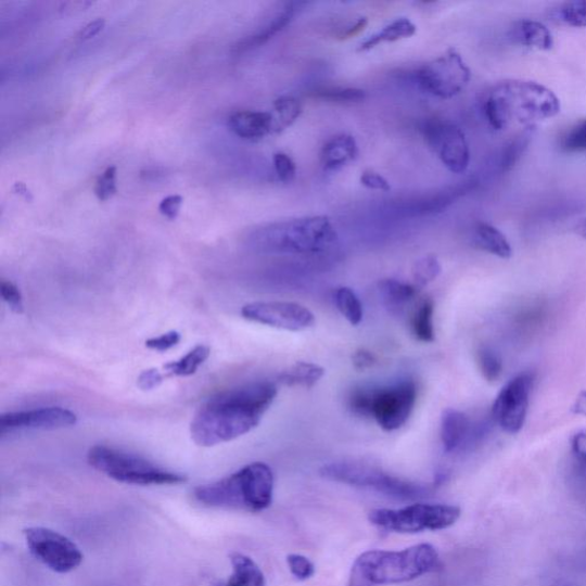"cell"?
I'll list each match as a JSON object with an SVG mask.
<instances>
[{
    "label": "cell",
    "instance_id": "37",
    "mask_svg": "<svg viewBox=\"0 0 586 586\" xmlns=\"http://www.w3.org/2000/svg\"><path fill=\"white\" fill-rule=\"evenodd\" d=\"M371 397L372 388H355L348 396V407L355 415L371 417Z\"/></svg>",
    "mask_w": 586,
    "mask_h": 586
},
{
    "label": "cell",
    "instance_id": "34",
    "mask_svg": "<svg viewBox=\"0 0 586 586\" xmlns=\"http://www.w3.org/2000/svg\"><path fill=\"white\" fill-rule=\"evenodd\" d=\"M560 23L574 28H586V0L563 3L556 11Z\"/></svg>",
    "mask_w": 586,
    "mask_h": 586
},
{
    "label": "cell",
    "instance_id": "30",
    "mask_svg": "<svg viewBox=\"0 0 586 586\" xmlns=\"http://www.w3.org/2000/svg\"><path fill=\"white\" fill-rule=\"evenodd\" d=\"M533 128H526L525 131H522L515 136L504 150L500 156V169L504 173H509L513 169L515 164L520 161L523 154L528 150V145L532 141Z\"/></svg>",
    "mask_w": 586,
    "mask_h": 586
},
{
    "label": "cell",
    "instance_id": "41",
    "mask_svg": "<svg viewBox=\"0 0 586 586\" xmlns=\"http://www.w3.org/2000/svg\"><path fill=\"white\" fill-rule=\"evenodd\" d=\"M181 342V334L178 331H170L145 341V346L156 352H166L176 347Z\"/></svg>",
    "mask_w": 586,
    "mask_h": 586
},
{
    "label": "cell",
    "instance_id": "15",
    "mask_svg": "<svg viewBox=\"0 0 586 586\" xmlns=\"http://www.w3.org/2000/svg\"><path fill=\"white\" fill-rule=\"evenodd\" d=\"M77 416L61 407H46L30 410L11 411L0 418V434L16 431L58 430L76 425Z\"/></svg>",
    "mask_w": 586,
    "mask_h": 586
},
{
    "label": "cell",
    "instance_id": "47",
    "mask_svg": "<svg viewBox=\"0 0 586 586\" xmlns=\"http://www.w3.org/2000/svg\"><path fill=\"white\" fill-rule=\"evenodd\" d=\"M104 26H106V21H104L103 18H98L93 21V23H90L89 25L84 27L78 33L77 38L80 41L89 40L99 35L103 30Z\"/></svg>",
    "mask_w": 586,
    "mask_h": 586
},
{
    "label": "cell",
    "instance_id": "1",
    "mask_svg": "<svg viewBox=\"0 0 586 586\" xmlns=\"http://www.w3.org/2000/svg\"><path fill=\"white\" fill-rule=\"evenodd\" d=\"M278 387L257 382L220 392L205 402L191 423V435L200 447H215L256 429L275 403Z\"/></svg>",
    "mask_w": 586,
    "mask_h": 586
},
{
    "label": "cell",
    "instance_id": "43",
    "mask_svg": "<svg viewBox=\"0 0 586 586\" xmlns=\"http://www.w3.org/2000/svg\"><path fill=\"white\" fill-rule=\"evenodd\" d=\"M182 202L180 195L167 196L160 203L158 211L165 218L175 220L179 216Z\"/></svg>",
    "mask_w": 586,
    "mask_h": 586
},
{
    "label": "cell",
    "instance_id": "22",
    "mask_svg": "<svg viewBox=\"0 0 586 586\" xmlns=\"http://www.w3.org/2000/svg\"><path fill=\"white\" fill-rule=\"evenodd\" d=\"M474 242L481 250L501 259L512 257L511 244L499 229L487 222H477L474 227Z\"/></svg>",
    "mask_w": 586,
    "mask_h": 586
},
{
    "label": "cell",
    "instance_id": "21",
    "mask_svg": "<svg viewBox=\"0 0 586 586\" xmlns=\"http://www.w3.org/2000/svg\"><path fill=\"white\" fill-rule=\"evenodd\" d=\"M381 298L393 316H402L417 296V286L399 280L386 279L379 285Z\"/></svg>",
    "mask_w": 586,
    "mask_h": 586
},
{
    "label": "cell",
    "instance_id": "16",
    "mask_svg": "<svg viewBox=\"0 0 586 586\" xmlns=\"http://www.w3.org/2000/svg\"><path fill=\"white\" fill-rule=\"evenodd\" d=\"M228 128L235 136L247 141H259L276 133L273 114L265 112H234L228 117Z\"/></svg>",
    "mask_w": 586,
    "mask_h": 586
},
{
    "label": "cell",
    "instance_id": "27",
    "mask_svg": "<svg viewBox=\"0 0 586 586\" xmlns=\"http://www.w3.org/2000/svg\"><path fill=\"white\" fill-rule=\"evenodd\" d=\"M434 303L432 300H425L413 314L411 320V331L418 342L433 343L435 331L433 326Z\"/></svg>",
    "mask_w": 586,
    "mask_h": 586
},
{
    "label": "cell",
    "instance_id": "23",
    "mask_svg": "<svg viewBox=\"0 0 586 586\" xmlns=\"http://www.w3.org/2000/svg\"><path fill=\"white\" fill-rule=\"evenodd\" d=\"M229 559L233 574L224 586H266L265 575L254 559L240 552H233Z\"/></svg>",
    "mask_w": 586,
    "mask_h": 586
},
{
    "label": "cell",
    "instance_id": "31",
    "mask_svg": "<svg viewBox=\"0 0 586 586\" xmlns=\"http://www.w3.org/2000/svg\"><path fill=\"white\" fill-rule=\"evenodd\" d=\"M309 97L324 102L347 104L362 102L367 94L360 89L331 87L314 90Z\"/></svg>",
    "mask_w": 586,
    "mask_h": 586
},
{
    "label": "cell",
    "instance_id": "36",
    "mask_svg": "<svg viewBox=\"0 0 586 586\" xmlns=\"http://www.w3.org/2000/svg\"><path fill=\"white\" fill-rule=\"evenodd\" d=\"M116 176L117 167L114 165L109 166L107 169L99 176L94 186V193L99 201L106 202L116 195Z\"/></svg>",
    "mask_w": 586,
    "mask_h": 586
},
{
    "label": "cell",
    "instance_id": "39",
    "mask_svg": "<svg viewBox=\"0 0 586 586\" xmlns=\"http://www.w3.org/2000/svg\"><path fill=\"white\" fill-rule=\"evenodd\" d=\"M0 295L3 301L16 314H23L25 310L23 293L11 281L3 280L0 283Z\"/></svg>",
    "mask_w": 586,
    "mask_h": 586
},
{
    "label": "cell",
    "instance_id": "5",
    "mask_svg": "<svg viewBox=\"0 0 586 586\" xmlns=\"http://www.w3.org/2000/svg\"><path fill=\"white\" fill-rule=\"evenodd\" d=\"M442 568L436 549L422 543L403 551H367L355 560L352 573L371 585H391L420 578Z\"/></svg>",
    "mask_w": 586,
    "mask_h": 586
},
{
    "label": "cell",
    "instance_id": "3",
    "mask_svg": "<svg viewBox=\"0 0 586 586\" xmlns=\"http://www.w3.org/2000/svg\"><path fill=\"white\" fill-rule=\"evenodd\" d=\"M339 241L336 229L326 216L268 224L254 230L247 245L260 254L317 256Z\"/></svg>",
    "mask_w": 586,
    "mask_h": 586
},
{
    "label": "cell",
    "instance_id": "38",
    "mask_svg": "<svg viewBox=\"0 0 586 586\" xmlns=\"http://www.w3.org/2000/svg\"><path fill=\"white\" fill-rule=\"evenodd\" d=\"M286 562L291 574L300 581H307L316 574L314 563L302 555H290Z\"/></svg>",
    "mask_w": 586,
    "mask_h": 586
},
{
    "label": "cell",
    "instance_id": "10",
    "mask_svg": "<svg viewBox=\"0 0 586 586\" xmlns=\"http://www.w3.org/2000/svg\"><path fill=\"white\" fill-rule=\"evenodd\" d=\"M24 534L30 553L55 573L67 574L82 562L80 549L65 535L44 527H30Z\"/></svg>",
    "mask_w": 586,
    "mask_h": 586
},
{
    "label": "cell",
    "instance_id": "8",
    "mask_svg": "<svg viewBox=\"0 0 586 586\" xmlns=\"http://www.w3.org/2000/svg\"><path fill=\"white\" fill-rule=\"evenodd\" d=\"M460 514L462 511L455 506L417 504L397 510H373L369 521L386 532L415 534L447 530L455 525Z\"/></svg>",
    "mask_w": 586,
    "mask_h": 586
},
{
    "label": "cell",
    "instance_id": "14",
    "mask_svg": "<svg viewBox=\"0 0 586 586\" xmlns=\"http://www.w3.org/2000/svg\"><path fill=\"white\" fill-rule=\"evenodd\" d=\"M241 314L250 322L293 332L304 331L316 324L314 314L297 303H250L243 306Z\"/></svg>",
    "mask_w": 586,
    "mask_h": 586
},
{
    "label": "cell",
    "instance_id": "45",
    "mask_svg": "<svg viewBox=\"0 0 586 586\" xmlns=\"http://www.w3.org/2000/svg\"><path fill=\"white\" fill-rule=\"evenodd\" d=\"M352 361L354 368L358 370H367L372 368L377 362L374 355L364 348L358 349L353 354Z\"/></svg>",
    "mask_w": 586,
    "mask_h": 586
},
{
    "label": "cell",
    "instance_id": "49",
    "mask_svg": "<svg viewBox=\"0 0 586 586\" xmlns=\"http://www.w3.org/2000/svg\"><path fill=\"white\" fill-rule=\"evenodd\" d=\"M91 2H67L62 3L60 8V12L62 13H73L77 11H86L89 7H91Z\"/></svg>",
    "mask_w": 586,
    "mask_h": 586
},
{
    "label": "cell",
    "instance_id": "11",
    "mask_svg": "<svg viewBox=\"0 0 586 586\" xmlns=\"http://www.w3.org/2000/svg\"><path fill=\"white\" fill-rule=\"evenodd\" d=\"M423 135L430 150L450 173L462 175L469 169V143L464 132L455 124L438 118L429 119L424 124Z\"/></svg>",
    "mask_w": 586,
    "mask_h": 586
},
{
    "label": "cell",
    "instance_id": "50",
    "mask_svg": "<svg viewBox=\"0 0 586 586\" xmlns=\"http://www.w3.org/2000/svg\"><path fill=\"white\" fill-rule=\"evenodd\" d=\"M572 412L577 416L586 417V391L581 392L574 405L572 406Z\"/></svg>",
    "mask_w": 586,
    "mask_h": 586
},
{
    "label": "cell",
    "instance_id": "6",
    "mask_svg": "<svg viewBox=\"0 0 586 586\" xmlns=\"http://www.w3.org/2000/svg\"><path fill=\"white\" fill-rule=\"evenodd\" d=\"M88 462L98 472L120 484L165 486L186 483V476L158 467L150 460L107 446L89 450Z\"/></svg>",
    "mask_w": 586,
    "mask_h": 586
},
{
    "label": "cell",
    "instance_id": "42",
    "mask_svg": "<svg viewBox=\"0 0 586 586\" xmlns=\"http://www.w3.org/2000/svg\"><path fill=\"white\" fill-rule=\"evenodd\" d=\"M360 182L364 187L370 191L384 192L391 191V184L386 178L381 174L373 170H366L360 178Z\"/></svg>",
    "mask_w": 586,
    "mask_h": 586
},
{
    "label": "cell",
    "instance_id": "26",
    "mask_svg": "<svg viewBox=\"0 0 586 586\" xmlns=\"http://www.w3.org/2000/svg\"><path fill=\"white\" fill-rule=\"evenodd\" d=\"M212 349L205 345H198L177 361L167 364L164 370L169 375L190 377L196 373L200 367L211 357Z\"/></svg>",
    "mask_w": 586,
    "mask_h": 586
},
{
    "label": "cell",
    "instance_id": "25",
    "mask_svg": "<svg viewBox=\"0 0 586 586\" xmlns=\"http://www.w3.org/2000/svg\"><path fill=\"white\" fill-rule=\"evenodd\" d=\"M324 369L316 364L297 362L279 374V382L285 386L310 388L324 375Z\"/></svg>",
    "mask_w": 586,
    "mask_h": 586
},
{
    "label": "cell",
    "instance_id": "9",
    "mask_svg": "<svg viewBox=\"0 0 586 586\" xmlns=\"http://www.w3.org/2000/svg\"><path fill=\"white\" fill-rule=\"evenodd\" d=\"M471 77V69L454 49L428 62L415 74L418 88L443 100L462 93L469 87Z\"/></svg>",
    "mask_w": 586,
    "mask_h": 586
},
{
    "label": "cell",
    "instance_id": "28",
    "mask_svg": "<svg viewBox=\"0 0 586 586\" xmlns=\"http://www.w3.org/2000/svg\"><path fill=\"white\" fill-rule=\"evenodd\" d=\"M303 114V103L295 97H280L275 101L276 133H281L296 123Z\"/></svg>",
    "mask_w": 586,
    "mask_h": 586
},
{
    "label": "cell",
    "instance_id": "35",
    "mask_svg": "<svg viewBox=\"0 0 586 586\" xmlns=\"http://www.w3.org/2000/svg\"><path fill=\"white\" fill-rule=\"evenodd\" d=\"M561 149L568 153L586 152V119H582L563 135Z\"/></svg>",
    "mask_w": 586,
    "mask_h": 586
},
{
    "label": "cell",
    "instance_id": "4",
    "mask_svg": "<svg viewBox=\"0 0 586 586\" xmlns=\"http://www.w3.org/2000/svg\"><path fill=\"white\" fill-rule=\"evenodd\" d=\"M275 485L273 471L267 464L257 462L216 483L196 487L194 497L207 508L257 513L271 506Z\"/></svg>",
    "mask_w": 586,
    "mask_h": 586
},
{
    "label": "cell",
    "instance_id": "29",
    "mask_svg": "<svg viewBox=\"0 0 586 586\" xmlns=\"http://www.w3.org/2000/svg\"><path fill=\"white\" fill-rule=\"evenodd\" d=\"M334 303L342 316L354 327L364 320V306L352 289L343 286L334 293Z\"/></svg>",
    "mask_w": 586,
    "mask_h": 586
},
{
    "label": "cell",
    "instance_id": "48",
    "mask_svg": "<svg viewBox=\"0 0 586 586\" xmlns=\"http://www.w3.org/2000/svg\"><path fill=\"white\" fill-rule=\"evenodd\" d=\"M368 26V18L367 17H360L357 23H355L353 26L348 27L344 31H342L339 35V38L341 40H346L352 37L358 36L360 33H362L366 27Z\"/></svg>",
    "mask_w": 586,
    "mask_h": 586
},
{
    "label": "cell",
    "instance_id": "2",
    "mask_svg": "<svg viewBox=\"0 0 586 586\" xmlns=\"http://www.w3.org/2000/svg\"><path fill=\"white\" fill-rule=\"evenodd\" d=\"M484 115L496 131L512 125L533 128L560 113L558 97L536 81L509 79L496 84L483 100Z\"/></svg>",
    "mask_w": 586,
    "mask_h": 586
},
{
    "label": "cell",
    "instance_id": "33",
    "mask_svg": "<svg viewBox=\"0 0 586 586\" xmlns=\"http://www.w3.org/2000/svg\"><path fill=\"white\" fill-rule=\"evenodd\" d=\"M476 361L480 372L483 373L484 379L489 383L497 382L501 373H504V364H501L498 355L489 347L484 346L477 349Z\"/></svg>",
    "mask_w": 586,
    "mask_h": 586
},
{
    "label": "cell",
    "instance_id": "46",
    "mask_svg": "<svg viewBox=\"0 0 586 586\" xmlns=\"http://www.w3.org/2000/svg\"><path fill=\"white\" fill-rule=\"evenodd\" d=\"M572 448L575 457L586 467V428L574 435Z\"/></svg>",
    "mask_w": 586,
    "mask_h": 586
},
{
    "label": "cell",
    "instance_id": "12",
    "mask_svg": "<svg viewBox=\"0 0 586 586\" xmlns=\"http://www.w3.org/2000/svg\"><path fill=\"white\" fill-rule=\"evenodd\" d=\"M416 402L417 386L412 381L372 388L371 417L384 431L399 430L408 422Z\"/></svg>",
    "mask_w": 586,
    "mask_h": 586
},
{
    "label": "cell",
    "instance_id": "19",
    "mask_svg": "<svg viewBox=\"0 0 586 586\" xmlns=\"http://www.w3.org/2000/svg\"><path fill=\"white\" fill-rule=\"evenodd\" d=\"M512 37L522 47L538 51H550L555 40L547 26L535 20H520L512 29Z\"/></svg>",
    "mask_w": 586,
    "mask_h": 586
},
{
    "label": "cell",
    "instance_id": "44",
    "mask_svg": "<svg viewBox=\"0 0 586 586\" xmlns=\"http://www.w3.org/2000/svg\"><path fill=\"white\" fill-rule=\"evenodd\" d=\"M164 381V374L157 369L144 370L138 379V386L142 391H152L157 388Z\"/></svg>",
    "mask_w": 586,
    "mask_h": 586
},
{
    "label": "cell",
    "instance_id": "52",
    "mask_svg": "<svg viewBox=\"0 0 586 586\" xmlns=\"http://www.w3.org/2000/svg\"><path fill=\"white\" fill-rule=\"evenodd\" d=\"M576 233L583 239H586V218H584L577 226H576Z\"/></svg>",
    "mask_w": 586,
    "mask_h": 586
},
{
    "label": "cell",
    "instance_id": "13",
    "mask_svg": "<svg viewBox=\"0 0 586 586\" xmlns=\"http://www.w3.org/2000/svg\"><path fill=\"white\" fill-rule=\"evenodd\" d=\"M533 384L532 373H521L498 393L493 405V417L505 432L517 434L525 425Z\"/></svg>",
    "mask_w": 586,
    "mask_h": 586
},
{
    "label": "cell",
    "instance_id": "18",
    "mask_svg": "<svg viewBox=\"0 0 586 586\" xmlns=\"http://www.w3.org/2000/svg\"><path fill=\"white\" fill-rule=\"evenodd\" d=\"M359 155L357 140L351 135H337L329 139L321 151V164L328 171L339 170Z\"/></svg>",
    "mask_w": 586,
    "mask_h": 586
},
{
    "label": "cell",
    "instance_id": "17",
    "mask_svg": "<svg viewBox=\"0 0 586 586\" xmlns=\"http://www.w3.org/2000/svg\"><path fill=\"white\" fill-rule=\"evenodd\" d=\"M472 424L470 418L462 411L447 409L442 417V442L447 453H454L469 442Z\"/></svg>",
    "mask_w": 586,
    "mask_h": 586
},
{
    "label": "cell",
    "instance_id": "32",
    "mask_svg": "<svg viewBox=\"0 0 586 586\" xmlns=\"http://www.w3.org/2000/svg\"><path fill=\"white\" fill-rule=\"evenodd\" d=\"M442 265L435 256H425L418 259L412 268L411 275L417 288H424L435 281L442 275Z\"/></svg>",
    "mask_w": 586,
    "mask_h": 586
},
{
    "label": "cell",
    "instance_id": "40",
    "mask_svg": "<svg viewBox=\"0 0 586 586\" xmlns=\"http://www.w3.org/2000/svg\"><path fill=\"white\" fill-rule=\"evenodd\" d=\"M275 169L279 180L283 183H290L297 176V166L293 160L284 153H277L273 157Z\"/></svg>",
    "mask_w": 586,
    "mask_h": 586
},
{
    "label": "cell",
    "instance_id": "7",
    "mask_svg": "<svg viewBox=\"0 0 586 586\" xmlns=\"http://www.w3.org/2000/svg\"><path fill=\"white\" fill-rule=\"evenodd\" d=\"M320 474L336 483L372 489L396 499H422L432 492L428 486L411 483V481L391 475L380 468L358 462L331 463L324 466Z\"/></svg>",
    "mask_w": 586,
    "mask_h": 586
},
{
    "label": "cell",
    "instance_id": "51",
    "mask_svg": "<svg viewBox=\"0 0 586 586\" xmlns=\"http://www.w3.org/2000/svg\"><path fill=\"white\" fill-rule=\"evenodd\" d=\"M349 586H372L367 581L361 578L359 575L352 573L349 579Z\"/></svg>",
    "mask_w": 586,
    "mask_h": 586
},
{
    "label": "cell",
    "instance_id": "20",
    "mask_svg": "<svg viewBox=\"0 0 586 586\" xmlns=\"http://www.w3.org/2000/svg\"><path fill=\"white\" fill-rule=\"evenodd\" d=\"M298 9V3L285 4L284 9L260 33L241 40L235 47V52L244 53L267 43L269 39L277 36L291 24Z\"/></svg>",
    "mask_w": 586,
    "mask_h": 586
},
{
    "label": "cell",
    "instance_id": "24",
    "mask_svg": "<svg viewBox=\"0 0 586 586\" xmlns=\"http://www.w3.org/2000/svg\"><path fill=\"white\" fill-rule=\"evenodd\" d=\"M417 27L407 17L395 18L393 23L384 27L381 31L370 36L359 48L360 52L370 51L383 43H394V41L412 37Z\"/></svg>",
    "mask_w": 586,
    "mask_h": 586
}]
</instances>
